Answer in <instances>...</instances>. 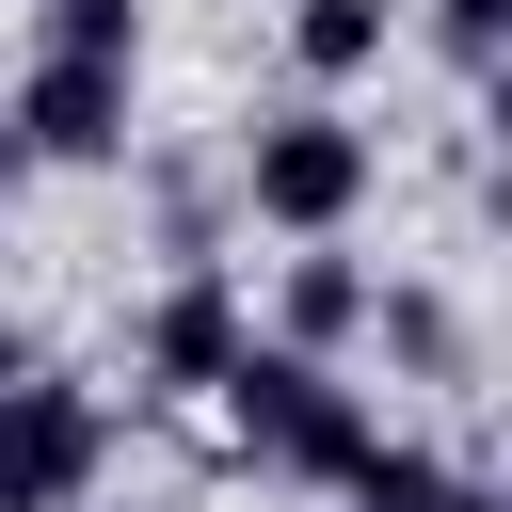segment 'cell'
Returning a JSON list of instances; mask_svg holds the SVG:
<instances>
[{
    "label": "cell",
    "mask_w": 512,
    "mask_h": 512,
    "mask_svg": "<svg viewBox=\"0 0 512 512\" xmlns=\"http://www.w3.org/2000/svg\"><path fill=\"white\" fill-rule=\"evenodd\" d=\"M336 176H352L336 144H272V192H288V208H336Z\"/></svg>",
    "instance_id": "cell-1"
},
{
    "label": "cell",
    "mask_w": 512,
    "mask_h": 512,
    "mask_svg": "<svg viewBox=\"0 0 512 512\" xmlns=\"http://www.w3.org/2000/svg\"><path fill=\"white\" fill-rule=\"evenodd\" d=\"M464 16H480V32H496V16H512V0H464Z\"/></svg>",
    "instance_id": "cell-2"
}]
</instances>
